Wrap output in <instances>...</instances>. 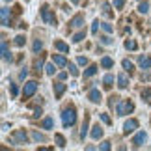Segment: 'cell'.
Returning <instances> with one entry per match:
<instances>
[{
  "label": "cell",
  "instance_id": "ba28073f",
  "mask_svg": "<svg viewBox=\"0 0 151 151\" xmlns=\"http://www.w3.org/2000/svg\"><path fill=\"white\" fill-rule=\"evenodd\" d=\"M2 58L6 62H13V56H11V52L8 49V41H6V37H2Z\"/></svg>",
  "mask_w": 151,
  "mask_h": 151
},
{
  "label": "cell",
  "instance_id": "5bb4252c",
  "mask_svg": "<svg viewBox=\"0 0 151 151\" xmlns=\"http://www.w3.org/2000/svg\"><path fill=\"white\" fill-rule=\"evenodd\" d=\"M52 62H54L56 65H60V67H65L67 65L65 56H62V54H52Z\"/></svg>",
  "mask_w": 151,
  "mask_h": 151
},
{
  "label": "cell",
  "instance_id": "d6986e66",
  "mask_svg": "<svg viewBox=\"0 0 151 151\" xmlns=\"http://www.w3.org/2000/svg\"><path fill=\"white\" fill-rule=\"evenodd\" d=\"M112 84H114V77H112V75H104V78H103V86H104L106 90H110V88H112Z\"/></svg>",
  "mask_w": 151,
  "mask_h": 151
},
{
  "label": "cell",
  "instance_id": "9a60e30c",
  "mask_svg": "<svg viewBox=\"0 0 151 151\" xmlns=\"http://www.w3.org/2000/svg\"><path fill=\"white\" fill-rule=\"evenodd\" d=\"M138 63H140V67H142V69H149V67H151V58L144 54V56L138 58Z\"/></svg>",
  "mask_w": 151,
  "mask_h": 151
},
{
  "label": "cell",
  "instance_id": "e575fe53",
  "mask_svg": "<svg viewBox=\"0 0 151 151\" xmlns=\"http://www.w3.org/2000/svg\"><path fill=\"white\" fill-rule=\"evenodd\" d=\"M69 73H71L73 77H78V69H77L75 63H69Z\"/></svg>",
  "mask_w": 151,
  "mask_h": 151
},
{
  "label": "cell",
  "instance_id": "603a6c76",
  "mask_svg": "<svg viewBox=\"0 0 151 151\" xmlns=\"http://www.w3.org/2000/svg\"><path fill=\"white\" fill-rule=\"evenodd\" d=\"M41 127H43V129H52V127H54V119H52V118H45Z\"/></svg>",
  "mask_w": 151,
  "mask_h": 151
},
{
  "label": "cell",
  "instance_id": "7bdbcfd3",
  "mask_svg": "<svg viewBox=\"0 0 151 151\" xmlns=\"http://www.w3.org/2000/svg\"><path fill=\"white\" fill-rule=\"evenodd\" d=\"M101 119H103V121H104V123H106V125H110V123H112V119H110L106 114H101Z\"/></svg>",
  "mask_w": 151,
  "mask_h": 151
},
{
  "label": "cell",
  "instance_id": "836d02e7",
  "mask_svg": "<svg viewBox=\"0 0 151 151\" xmlns=\"http://www.w3.org/2000/svg\"><path fill=\"white\" fill-rule=\"evenodd\" d=\"M149 97H151V88H144L142 90V99L144 101H149Z\"/></svg>",
  "mask_w": 151,
  "mask_h": 151
},
{
  "label": "cell",
  "instance_id": "52a82bcc",
  "mask_svg": "<svg viewBox=\"0 0 151 151\" xmlns=\"http://www.w3.org/2000/svg\"><path fill=\"white\" fill-rule=\"evenodd\" d=\"M146 140H147V134L144 131H140V132H136L134 138H132V146H134V147H142Z\"/></svg>",
  "mask_w": 151,
  "mask_h": 151
},
{
  "label": "cell",
  "instance_id": "7c38bea8",
  "mask_svg": "<svg viewBox=\"0 0 151 151\" xmlns=\"http://www.w3.org/2000/svg\"><path fill=\"white\" fill-rule=\"evenodd\" d=\"M63 91H65V84H63V82H54V95H56V99H60V97L63 95Z\"/></svg>",
  "mask_w": 151,
  "mask_h": 151
},
{
  "label": "cell",
  "instance_id": "b9f144b4",
  "mask_svg": "<svg viewBox=\"0 0 151 151\" xmlns=\"http://www.w3.org/2000/svg\"><path fill=\"white\" fill-rule=\"evenodd\" d=\"M101 43H103V45H110V43H112V37L103 36V37H101Z\"/></svg>",
  "mask_w": 151,
  "mask_h": 151
},
{
  "label": "cell",
  "instance_id": "f546056e",
  "mask_svg": "<svg viewBox=\"0 0 151 151\" xmlns=\"http://www.w3.org/2000/svg\"><path fill=\"white\" fill-rule=\"evenodd\" d=\"M45 73L52 77V75L56 73V67H54V63H47V65H45Z\"/></svg>",
  "mask_w": 151,
  "mask_h": 151
},
{
  "label": "cell",
  "instance_id": "83f0119b",
  "mask_svg": "<svg viewBox=\"0 0 151 151\" xmlns=\"http://www.w3.org/2000/svg\"><path fill=\"white\" fill-rule=\"evenodd\" d=\"M15 45H17V47H22V45H24L26 43V37L24 36H22V34H19V36H17L15 37V41H13Z\"/></svg>",
  "mask_w": 151,
  "mask_h": 151
},
{
  "label": "cell",
  "instance_id": "30bf717a",
  "mask_svg": "<svg viewBox=\"0 0 151 151\" xmlns=\"http://www.w3.org/2000/svg\"><path fill=\"white\" fill-rule=\"evenodd\" d=\"M0 13H2V26H11V13H9V9L2 8Z\"/></svg>",
  "mask_w": 151,
  "mask_h": 151
},
{
  "label": "cell",
  "instance_id": "d590c367",
  "mask_svg": "<svg viewBox=\"0 0 151 151\" xmlns=\"http://www.w3.org/2000/svg\"><path fill=\"white\" fill-rule=\"evenodd\" d=\"M101 28H103V30L106 32V34H110V32L114 30V28H112V24H108V22H101Z\"/></svg>",
  "mask_w": 151,
  "mask_h": 151
},
{
  "label": "cell",
  "instance_id": "44dd1931",
  "mask_svg": "<svg viewBox=\"0 0 151 151\" xmlns=\"http://www.w3.org/2000/svg\"><path fill=\"white\" fill-rule=\"evenodd\" d=\"M41 69H43V56H39L37 60L34 62V71L39 75V73H41Z\"/></svg>",
  "mask_w": 151,
  "mask_h": 151
},
{
  "label": "cell",
  "instance_id": "7a4b0ae2",
  "mask_svg": "<svg viewBox=\"0 0 151 151\" xmlns=\"http://www.w3.org/2000/svg\"><path fill=\"white\" fill-rule=\"evenodd\" d=\"M132 110H134V103L132 101H118L116 103V112H118V116L131 114Z\"/></svg>",
  "mask_w": 151,
  "mask_h": 151
},
{
  "label": "cell",
  "instance_id": "ab89813d",
  "mask_svg": "<svg viewBox=\"0 0 151 151\" xmlns=\"http://www.w3.org/2000/svg\"><path fill=\"white\" fill-rule=\"evenodd\" d=\"M78 65H88V58H86V56H78Z\"/></svg>",
  "mask_w": 151,
  "mask_h": 151
},
{
  "label": "cell",
  "instance_id": "3957f363",
  "mask_svg": "<svg viewBox=\"0 0 151 151\" xmlns=\"http://www.w3.org/2000/svg\"><path fill=\"white\" fill-rule=\"evenodd\" d=\"M9 142L11 144H19V146L21 144H26L28 142V134L22 129H17V131H13V134L9 136Z\"/></svg>",
  "mask_w": 151,
  "mask_h": 151
},
{
  "label": "cell",
  "instance_id": "2e32d148",
  "mask_svg": "<svg viewBox=\"0 0 151 151\" xmlns=\"http://www.w3.org/2000/svg\"><path fill=\"white\" fill-rule=\"evenodd\" d=\"M103 136V127L97 123V125H93L91 127V138H95V140H99V138Z\"/></svg>",
  "mask_w": 151,
  "mask_h": 151
},
{
  "label": "cell",
  "instance_id": "60d3db41",
  "mask_svg": "<svg viewBox=\"0 0 151 151\" xmlns=\"http://www.w3.org/2000/svg\"><path fill=\"white\" fill-rule=\"evenodd\" d=\"M99 21H93V24H91V34H97V30H99Z\"/></svg>",
  "mask_w": 151,
  "mask_h": 151
},
{
  "label": "cell",
  "instance_id": "bcb514c9",
  "mask_svg": "<svg viewBox=\"0 0 151 151\" xmlns=\"http://www.w3.org/2000/svg\"><path fill=\"white\" fill-rule=\"evenodd\" d=\"M58 77H60V80H63V78H67V73L63 71V73H60V75H58Z\"/></svg>",
  "mask_w": 151,
  "mask_h": 151
},
{
  "label": "cell",
  "instance_id": "6da1fadb",
  "mask_svg": "<svg viewBox=\"0 0 151 151\" xmlns=\"http://www.w3.org/2000/svg\"><path fill=\"white\" fill-rule=\"evenodd\" d=\"M75 121H77V110H75V106H67L62 112V123L63 127H71L75 125Z\"/></svg>",
  "mask_w": 151,
  "mask_h": 151
},
{
  "label": "cell",
  "instance_id": "277c9868",
  "mask_svg": "<svg viewBox=\"0 0 151 151\" xmlns=\"http://www.w3.org/2000/svg\"><path fill=\"white\" fill-rule=\"evenodd\" d=\"M41 17H43V21L47 22V24H52L54 26L56 24V17H54V11H52L49 6H43L41 8Z\"/></svg>",
  "mask_w": 151,
  "mask_h": 151
},
{
  "label": "cell",
  "instance_id": "8992f818",
  "mask_svg": "<svg viewBox=\"0 0 151 151\" xmlns=\"http://www.w3.org/2000/svg\"><path fill=\"white\" fill-rule=\"evenodd\" d=\"M136 129H138V119L131 118L129 121H125V125H123V134H131V132H134Z\"/></svg>",
  "mask_w": 151,
  "mask_h": 151
},
{
  "label": "cell",
  "instance_id": "d6a6232c",
  "mask_svg": "<svg viewBox=\"0 0 151 151\" xmlns=\"http://www.w3.org/2000/svg\"><path fill=\"white\" fill-rule=\"evenodd\" d=\"M32 49H34V52H39L43 49V43H41V39H36L34 41V45H32Z\"/></svg>",
  "mask_w": 151,
  "mask_h": 151
},
{
  "label": "cell",
  "instance_id": "cb8c5ba5",
  "mask_svg": "<svg viewBox=\"0 0 151 151\" xmlns=\"http://www.w3.org/2000/svg\"><path fill=\"white\" fill-rule=\"evenodd\" d=\"M84 37H86V32H84V30H80V32H77V34L73 36V41H75V43H80Z\"/></svg>",
  "mask_w": 151,
  "mask_h": 151
},
{
  "label": "cell",
  "instance_id": "f6af8a7d",
  "mask_svg": "<svg viewBox=\"0 0 151 151\" xmlns=\"http://www.w3.org/2000/svg\"><path fill=\"white\" fill-rule=\"evenodd\" d=\"M39 116H41V108H36L34 114H32V118H39Z\"/></svg>",
  "mask_w": 151,
  "mask_h": 151
},
{
  "label": "cell",
  "instance_id": "d4e9b609",
  "mask_svg": "<svg viewBox=\"0 0 151 151\" xmlns=\"http://www.w3.org/2000/svg\"><path fill=\"white\" fill-rule=\"evenodd\" d=\"M103 15H106V17H114V13L110 11V4H106V2H103Z\"/></svg>",
  "mask_w": 151,
  "mask_h": 151
},
{
  "label": "cell",
  "instance_id": "5b68a950",
  "mask_svg": "<svg viewBox=\"0 0 151 151\" xmlns=\"http://www.w3.org/2000/svg\"><path fill=\"white\" fill-rule=\"evenodd\" d=\"M36 90H37V82H36V80H30V82H26V84H24V90H22V97H24V99L32 97L34 93H36Z\"/></svg>",
  "mask_w": 151,
  "mask_h": 151
},
{
  "label": "cell",
  "instance_id": "ac0fdd59",
  "mask_svg": "<svg viewBox=\"0 0 151 151\" xmlns=\"http://www.w3.org/2000/svg\"><path fill=\"white\" fill-rule=\"evenodd\" d=\"M97 69H99V67H97L95 63H91V65H88V69L84 71V78H88V77H93V75L97 73Z\"/></svg>",
  "mask_w": 151,
  "mask_h": 151
},
{
  "label": "cell",
  "instance_id": "7dc6e473",
  "mask_svg": "<svg viewBox=\"0 0 151 151\" xmlns=\"http://www.w3.org/2000/svg\"><path fill=\"white\" fill-rule=\"evenodd\" d=\"M71 2H73V4H78V0H71Z\"/></svg>",
  "mask_w": 151,
  "mask_h": 151
},
{
  "label": "cell",
  "instance_id": "ffe728a7",
  "mask_svg": "<svg viewBox=\"0 0 151 151\" xmlns=\"http://www.w3.org/2000/svg\"><path fill=\"white\" fill-rule=\"evenodd\" d=\"M101 65H103L104 69H110V67L114 65V60H112L110 56H103V60H101Z\"/></svg>",
  "mask_w": 151,
  "mask_h": 151
},
{
  "label": "cell",
  "instance_id": "e0dca14e",
  "mask_svg": "<svg viewBox=\"0 0 151 151\" xmlns=\"http://www.w3.org/2000/svg\"><path fill=\"white\" fill-rule=\"evenodd\" d=\"M118 86H119L121 90H125L127 86H129V78H127V75H125V73H121L119 77H118Z\"/></svg>",
  "mask_w": 151,
  "mask_h": 151
},
{
  "label": "cell",
  "instance_id": "ee69618b",
  "mask_svg": "<svg viewBox=\"0 0 151 151\" xmlns=\"http://www.w3.org/2000/svg\"><path fill=\"white\" fill-rule=\"evenodd\" d=\"M26 77H28V71H26V69H22V71L19 73V78H21V80H24Z\"/></svg>",
  "mask_w": 151,
  "mask_h": 151
},
{
  "label": "cell",
  "instance_id": "8d00e7d4",
  "mask_svg": "<svg viewBox=\"0 0 151 151\" xmlns=\"http://www.w3.org/2000/svg\"><path fill=\"white\" fill-rule=\"evenodd\" d=\"M110 147H112V146H110V142H108V140H104L101 146H99V149H101V151H108Z\"/></svg>",
  "mask_w": 151,
  "mask_h": 151
},
{
  "label": "cell",
  "instance_id": "f1b7e54d",
  "mask_svg": "<svg viewBox=\"0 0 151 151\" xmlns=\"http://www.w3.org/2000/svg\"><path fill=\"white\" fill-rule=\"evenodd\" d=\"M136 47L138 45H136V41H132V39H127L125 41V49L127 50H136Z\"/></svg>",
  "mask_w": 151,
  "mask_h": 151
},
{
  "label": "cell",
  "instance_id": "9c48e42d",
  "mask_svg": "<svg viewBox=\"0 0 151 151\" xmlns=\"http://www.w3.org/2000/svg\"><path fill=\"white\" fill-rule=\"evenodd\" d=\"M88 99H90L91 103H101V101H103V95H101V91L97 90V88H93V90H90Z\"/></svg>",
  "mask_w": 151,
  "mask_h": 151
},
{
  "label": "cell",
  "instance_id": "7402d4cb",
  "mask_svg": "<svg viewBox=\"0 0 151 151\" xmlns=\"http://www.w3.org/2000/svg\"><path fill=\"white\" fill-rule=\"evenodd\" d=\"M54 47H56L58 50H62V52H69V45L63 43V41H60V39H58V41H54Z\"/></svg>",
  "mask_w": 151,
  "mask_h": 151
},
{
  "label": "cell",
  "instance_id": "1f68e13d",
  "mask_svg": "<svg viewBox=\"0 0 151 151\" xmlns=\"http://www.w3.org/2000/svg\"><path fill=\"white\" fill-rule=\"evenodd\" d=\"M121 63H123V69H125V71L132 73V69H134V65H132V62H129V60H123Z\"/></svg>",
  "mask_w": 151,
  "mask_h": 151
},
{
  "label": "cell",
  "instance_id": "4dcf8cb0",
  "mask_svg": "<svg viewBox=\"0 0 151 151\" xmlns=\"http://www.w3.org/2000/svg\"><path fill=\"white\" fill-rule=\"evenodd\" d=\"M138 11H140V13H147V11H149V4L147 2H140V4H138Z\"/></svg>",
  "mask_w": 151,
  "mask_h": 151
},
{
  "label": "cell",
  "instance_id": "4fadbf2b",
  "mask_svg": "<svg viewBox=\"0 0 151 151\" xmlns=\"http://www.w3.org/2000/svg\"><path fill=\"white\" fill-rule=\"evenodd\" d=\"M88 125H90V114L84 116V123H82V129H80V138H86V134H88Z\"/></svg>",
  "mask_w": 151,
  "mask_h": 151
},
{
  "label": "cell",
  "instance_id": "8fae6325",
  "mask_svg": "<svg viewBox=\"0 0 151 151\" xmlns=\"http://www.w3.org/2000/svg\"><path fill=\"white\" fill-rule=\"evenodd\" d=\"M82 24H84V15H80V13L75 15L73 19L69 21V26H71V28H80Z\"/></svg>",
  "mask_w": 151,
  "mask_h": 151
},
{
  "label": "cell",
  "instance_id": "484cf974",
  "mask_svg": "<svg viewBox=\"0 0 151 151\" xmlns=\"http://www.w3.org/2000/svg\"><path fill=\"white\" fill-rule=\"evenodd\" d=\"M32 138H34L36 142H45V140H47V138H45V134H41V132H37V131L32 132Z\"/></svg>",
  "mask_w": 151,
  "mask_h": 151
},
{
  "label": "cell",
  "instance_id": "4316f807",
  "mask_svg": "<svg viewBox=\"0 0 151 151\" xmlns=\"http://www.w3.org/2000/svg\"><path fill=\"white\" fill-rule=\"evenodd\" d=\"M54 140L58 144V147H65V138H63L62 134H54Z\"/></svg>",
  "mask_w": 151,
  "mask_h": 151
},
{
  "label": "cell",
  "instance_id": "74e56055",
  "mask_svg": "<svg viewBox=\"0 0 151 151\" xmlns=\"http://www.w3.org/2000/svg\"><path fill=\"white\" fill-rule=\"evenodd\" d=\"M125 6V0H114V8L116 9H121Z\"/></svg>",
  "mask_w": 151,
  "mask_h": 151
},
{
  "label": "cell",
  "instance_id": "f35d334b",
  "mask_svg": "<svg viewBox=\"0 0 151 151\" xmlns=\"http://www.w3.org/2000/svg\"><path fill=\"white\" fill-rule=\"evenodd\" d=\"M9 91H11V95H17V93H19V88H17V84H9Z\"/></svg>",
  "mask_w": 151,
  "mask_h": 151
}]
</instances>
